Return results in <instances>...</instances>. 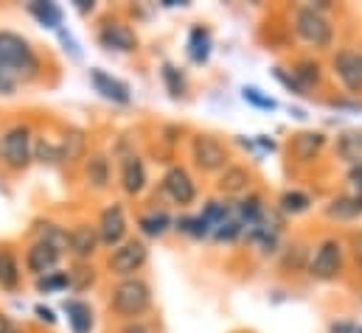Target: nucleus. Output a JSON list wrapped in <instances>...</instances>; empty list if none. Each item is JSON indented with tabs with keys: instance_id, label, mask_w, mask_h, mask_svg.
<instances>
[{
	"instance_id": "473e14b6",
	"label": "nucleus",
	"mask_w": 362,
	"mask_h": 333,
	"mask_svg": "<svg viewBox=\"0 0 362 333\" xmlns=\"http://www.w3.org/2000/svg\"><path fill=\"white\" fill-rule=\"evenodd\" d=\"M31 155L37 157V160H42V163H62V149L57 146V143H51V140H37V146H31Z\"/></svg>"
},
{
	"instance_id": "603ef678",
	"label": "nucleus",
	"mask_w": 362,
	"mask_h": 333,
	"mask_svg": "<svg viewBox=\"0 0 362 333\" xmlns=\"http://www.w3.org/2000/svg\"><path fill=\"white\" fill-rule=\"evenodd\" d=\"M357 333H362V325H360V328H357Z\"/></svg>"
},
{
	"instance_id": "4be33fe9",
	"label": "nucleus",
	"mask_w": 362,
	"mask_h": 333,
	"mask_svg": "<svg viewBox=\"0 0 362 333\" xmlns=\"http://www.w3.org/2000/svg\"><path fill=\"white\" fill-rule=\"evenodd\" d=\"M28 14H31L40 25H45V28H57V31H59V25H62V8H59L57 3L34 0V3H28Z\"/></svg>"
},
{
	"instance_id": "8fccbe9b",
	"label": "nucleus",
	"mask_w": 362,
	"mask_h": 333,
	"mask_svg": "<svg viewBox=\"0 0 362 333\" xmlns=\"http://www.w3.org/2000/svg\"><path fill=\"white\" fill-rule=\"evenodd\" d=\"M76 3V8L85 14V11H93V0H74Z\"/></svg>"
},
{
	"instance_id": "ddd939ff",
	"label": "nucleus",
	"mask_w": 362,
	"mask_h": 333,
	"mask_svg": "<svg viewBox=\"0 0 362 333\" xmlns=\"http://www.w3.org/2000/svg\"><path fill=\"white\" fill-rule=\"evenodd\" d=\"M90 82H93V87H95V92H101L107 101H115V104H129V87H127L124 82H118L115 76L104 73L101 68H93Z\"/></svg>"
},
{
	"instance_id": "cd10ccee",
	"label": "nucleus",
	"mask_w": 362,
	"mask_h": 333,
	"mask_svg": "<svg viewBox=\"0 0 362 333\" xmlns=\"http://www.w3.org/2000/svg\"><path fill=\"white\" fill-rule=\"evenodd\" d=\"M88 179H90L93 188L104 190L110 185V160L104 155H93L88 160Z\"/></svg>"
},
{
	"instance_id": "2f4dec72",
	"label": "nucleus",
	"mask_w": 362,
	"mask_h": 333,
	"mask_svg": "<svg viewBox=\"0 0 362 333\" xmlns=\"http://www.w3.org/2000/svg\"><path fill=\"white\" fill-rule=\"evenodd\" d=\"M59 149H62V160H68V163L79 160L82 152H85V135H82L79 129H71V132L65 135V140L59 143Z\"/></svg>"
},
{
	"instance_id": "49530a36",
	"label": "nucleus",
	"mask_w": 362,
	"mask_h": 333,
	"mask_svg": "<svg viewBox=\"0 0 362 333\" xmlns=\"http://www.w3.org/2000/svg\"><path fill=\"white\" fill-rule=\"evenodd\" d=\"M121 333H152V331H149L144 322H138V320H135V322H127V325L121 328Z\"/></svg>"
},
{
	"instance_id": "a878e982",
	"label": "nucleus",
	"mask_w": 362,
	"mask_h": 333,
	"mask_svg": "<svg viewBox=\"0 0 362 333\" xmlns=\"http://www.w3.org/2000/svg\"><path fill=\"white\" fill-rule=\"evenodd\" d=\"M199 216H202V219H205L211 227H219L222 222L233 219V207H230L228 202H222V199H208Z\"/></svg>"
},
{
	"instance_id": "a19ab883",
	"label": "nucleus",
	"mask_w": 362,
	"mask_h": 333,
	"mask_svg": "<svg viewBox=\"0 0 362 333\" xmlns=\"http://www.w3.org/2000/svg\"><path fill=\"white\" fill-rule=\"evenodd\" d=\"M351 255H354V260L362 266V230H357V233H351Z\"/></svg>"
},
{
	"instance_id": "f704fd0d",
	"label": "nucleus",
	"mask_w": 362,
	"mask_h": 333,
	"mask_svg": "<svg viewBox=\"0 0 362 333\" xmlns=\"http://www.w3.org/2000/svg\"><path fill=\"white\" fill-rule=\"evenodd\" d=\"M71 286V272H51L45 277H37V289L40 291H59Z\"/></svg>"
},
{
	"instance_id": "9b49d317",
	"label": "nucleus",
	"mask_w": 362,
	"mask_h": 333,
	"mask_svg": "<svg viewBox=\"0 0 362 333\" xmlns=\"http://www.w3.org/2000/svg\"><path fill=\"white\" fill-rule=\"evenodd\" d=\"M163 190H166V196H169L175 205H182V207L197 199V185H194L191 174L182 166H172L166 171V176H163Z\"/></svg>"
},
{
	"instance_id": "5fc2aeb1",
	"label": "nucleus",
	"mask_w": 362,
	"mask_h": 333,
	"mask_svg": "<svg viewBox=\"0 0 362 333\" xmlns=\"http://www.w3.org/2000/svg\"><path fill=\"white\" fill-rule=\"evenodd\" d=\"M360 54H362V51H360Z\"/></svg>"
},
{
	"instance_id": "f03ea898",
	"label": "nucleus",
	"mask_w": 362,
	"mask_h": 333,
	"mask_svg": "<svg viewBox=\"0 0 362 333\" xmlns=\"http://www.w3.org/2000/svg\"><path fill=\"white\" fill-rule=\"evenodd\" d=\"M152 305V289L146 280L141 277H124L112 286L110 291V308L121 317V320H138L149 311Z\"/></svg>"
},
{
	"instance_id": "0eeeda50",
	"label": "nucleus",
	"mask_w": 362,
	"mask_h": 333,
	"mask_svg": "<svg viewBox=\"0 0 362 333\" xmlns=\"http://www.w3.org/2000/svg\"><path fill=\"white\" fill-rule=\"evenodd\" d=\"M0 152H3V163L11 171H23L34 157L31 155V129L28 126H11L3 135Z\"/></svg>"
},
{
	"instance_id": "7ed1b4c3",
	"label": "nucleus",
	"mask_w": 362,
	"mask_h": 333,
	"mask_svg": "<svg viewBox=\"0 0 362 333\" xmlns=\"http://www.w3.org/2000/svg\"><path fill=\"white\" fill-rule=\"evenodd\" d=\"M295 34L306 45H315V48H329L334 40L332 20L323 11H317L315 6H298L295 8Z\"/></svg>"
},
{
	"instance_id": "864d4df0",
	"label": "nucleus",
	"mask_w": 362,
	"mask_h": 333,
	"mask_svg": "<svg viewBox=\"0 0 362 333\" xmlns=\"http://www.w3.org/2000/svg\"><path fill=\"white\" fill-rule=\"evenodd\" d=\"M14 333H17V331H14Z\"/></svg>"
},
{
	"instance_id": "ea45409f",
	"label": "nucleus",
	"mask_w": 362,
	"mask_h": 333,
	"mask_svg": "<svg viewBox=\"0 0 362 333\" xmlns=\"http://www.w3.org/2000/svg\"><path fill=\"white\" fill-rule=\"evenodd\" d=\"M59 42L65 45V51H71V56H74V59H79V56H82V51H79V45H76V40H74L68 31H62V28H59Z\"/></svg>"
},
{
	"instance_id": "f3484780",
	"label": "nucleus",
	"mask_w": 362,
	"mask_h": 333,
	"mask_svg": "<svg viewBox=\"0 0 362 333\" xmlns=\"http://www.w3.org/2000/svg\"><path fill=\"white\" fill-rule=\"evenodd\" d=\"M326 146V135L323 132H300L292 138V155L300 163H312Z\"/></svg>"
},
{
	"instance_id": "4468645a",
	"label": "nucleus",
	"mask_w": 362,
	"mask_h": 333,
	"mask_svg": "<svg viewBox=\"0 0 362 333\" xmlns=\"http://www.w3.org/2000/svg\"><path fill=\"white\" fill-rule=\"evenodd\" d=\"M326 216L332 222H354L362 216V196L357 193H343V196H334L329 205H326Z\"/></svg>"
},
{
	"instance_id": "1a4fd4ad",
	"label": "nucleus",
	"mask_w": 362,
	"mask_h": 333,
	"mask_svg": "<svg viewBox=\"0 0 362 333\" xmlns=\"http://www.w3.org/2000/svg\"><path fill=\"white\" fill-rule=\"evenodd\" d=\"M98 42L107 51H118V54H129L138 48V34L124 23V20H104V25L98 28Z\"/></svg>"
},
{
	"instance_id": "79ce46f5",
	"label": "nucleus",
	"mask_w": 362,
	"mask_h": 333,
	"mask_svg": "<svg viewBox=\"0 0 362 333\" xmlns=\"http://www.w3.org/2000/svg\"><path fill=\"white\" fill-rule=\"evenodd\" d=\"M14 87H17V79H14L8 71H3V68H0V92H11Z\"/></svg>"
},
{
	"instance_id": "aec40b11",
	"label": "nucleus",
	"mask_w": 362,
	"mask_h": 333,
	"mask_svg": "<svg viewBox=\"0 0 362 333\" xmlns=\"http://www.w3.org/2000/svg\"><path fill=\"white\" fill-rule=\"evenodd\" d=\"M188 56L194 65H205L211 56V31L202 25H194L188 34Z\"/></svg>"
},
{
	"instance_id": "a211bd4d",
	"label": "nucleus",
	"mask_w": 362,
	"mask_h": 333,
	"mask_svg": "<svg viewBox=\"0 0 362 333\" xmlns=\"http://www.w3.org/2000/svg\"><path fill=\"white\" fill-rule=\"evenodd\" d=\"M216 188L225 193V196H239L250 188V171L245 166H228L219 174V182Z\"/></svg>"
},
{
	"instance_id": "c03bdc74",
	"label": "nucleus",
	"mask_w": 362,
	"mask_h": 333,
	"mask_svg": "<svg viewBox=\"0 0 362 333\" xmlns=\"http://www.w3.org/2000/svg\"><path fill=\"white\" fill-rule=\"evenodd\" d=\"M329 333H357V325L354 322H332Z\"/></svg>"
},
{
	"instance_id": "72a5a7b5",
	"label": "nucleus",
	"mask_w": 362,
	"mask_h": 333,
	"mask_svg": "<svg viewBox=\"0 0 362 333\" xmlns=\"http://www.w3.org/2000/svg\"><path fill=\"white\" fill-rule=\"evenodd\" d=\"M160 76H163V82H166V90H169V95L172 98H180L182 90H185V79H182V73L175 68V65H163V71H160Z\"/></svg>"
},
{
	"instance_id": "de8ad7c7",
	"label": "nucleus",
	"mask_w": 362,
	"mask_h": 333,
	"mask_svg": "<svg viewBox=\"0 0 362 333\" xmlns=\"http://www.w3.org/2000/svg\"><path fill=\"white\" fill-rule=\"evenodd\" d=\"M334 109H349V112H362V104H349V101H332Z\"/></svg>"
},
{
	"instance_id": "6ab92c4d",
	"label": "nucleus",
	"mask_w": 362,
	"mask_h": 333,
	"mask_svg": "<svg viewBox=\"0 0 362 333\" xmlns=\"http://www.w3.org/2000/svg\"><path fill=\"white\" fill-rule=\"evenodd\" d=\"M337 157L349 168H362V132H346L337 140Z\"/></svg>"
},
{
	"instance_id": "58836bf2",
	"label": "nucleus",
	"mask_w": 362,
	"mask_h": 333,
	"mask_svg": "<svg viewBox=\"0 0 362 333\" xmlns=\"http://www.w3.org/2000/svg\"><path fill=\"white\" fill-rule=\"evenodd\" d=\"M272 79L281 84L284 90H289L292 95H306V90L298 84V79L292 76V71H286V68H272Z\"/></svg>"
},
{
	"instance_id": "f257e3e1",
	"label": "nucleus",
	"mask_w": 362,
	"mask_h": 333,
	"mask_svg": "<svg viewBox=\"0 0 362 333\" xmlns=\"http://www.w3.org/2000/svg\"><path fill=\"white\" fill-rule=\"evenodd\" d=\"M0 68L8 71L17 82H31L40 73V59L28 40L14 31H0Z\"/></svg>"
},
{
	"instance_id": "6e6552de",
	"label": "nucleus",
	"mask_w": 362,
	"mask_h": 333,
	"mask_svg": "<svg viewBox=\"0 0 362 333\" xmlns=\"http://www.w3.org/2000/svg\"><path fill=\"white\" fill-rule=\"evenodd\" d=\"M332 68H334V76L340 79V84L351 92V95H360L362 92V54L354 48H340L332 59Z\"/></svg>"
},
{
	"instance_id": "9d476101",
	"label": "nucleus",
	"mask_w": 362,
	"mask_h": 333,
	"mask_svg": "<svg viewBox=\"0 0 362 333\" xmlns=\"http://www.w3.org/2000/svg\"><path fill=\"white\" fill-rule=\"evenodd\" d=\"M98 241L107 244V247H118L124 244V236H127V216H124V207L121 205H110L101 210L98 216Z\"/></svg>"
},
{
	"instance_id": "bb28decb",
	"label": "nucleus",
	"mask_w": 362,
	"mask_h": 333,
	"mask_svg": "<svg viewBox=\"0 0 362 333\" xmlns=\"http://www.w3.org/2000/svg\"><path fill=\"white\" fill-rule=\"evenodd\" d=\"M175 227H177V233L188 236V238H208L211 230H214L202 216H182L175 222Z\"/></svg>"
},
{
	"instance_id": "412c9836",
	"label": "nucleus",
	"mask_w": 362,
	"mask_h": 333,
	"mask_svg": "<svg viewBox=\"0 0 362 333\" xmlns=\"http://www.w3.org/2000/svg\"><path fill=\"white\" fill-rule=\"evenodd\" d=\"M65 314L71 322L74 333H90L93 331V311L88 303L82 300H65Z\"/></svg>"
},
{
	"instance_id": "39448f33",
	"label": "nucleus",
	"mask_w": 362,
	"mask_h": 333,
	"mask_svg": "<svg viewBox=\"0 0 362 333\" xmlns=\"http://www.w3.org/2000/svg\"><path fill=\"white\" fill-rule=\"evenodd\" d=\"M340 272H343V244L337 238L320 241L315 255H312V260H309V274L315 280L329 283V280H337Z\"/></svg>"
},
{
	"instance_id": "20e7f679",
	"label": "nucleus",
	"mask_w": 362,
	"mask_h": 333,
	"mask_svg": "<svg viewBox=\"0 0 362 333\" xmlns=\"http://www.w3.org/2000/svg\"><path fill=\"white\" fill-rule=\"evenodd\" d=\"M191 160L194 166L205 174H216V171H225L228 168V149L219 138L214 135H194L191 140Z\"/></svg>"
},
{
	"instance_id": "37998d69",
	"label": "nucleus",
	"mask_w": 362,
	"mask_h": 333,
	"mask_svg": "<svg viewBox=\"0 0 362 333\" xmlns=\"http://www.w3.org/2000/svg\"><path fill=\"white\" fill-rule=\"evenodd\" d=\"M349 185L357 190V196H362V168H349Z\"/></svg>"
},
{
	"instance_id": "c9c22d12",
	"label": "nucleus",
	"mask_w": 362,
	"mask_h": 333,
	"mask_svg": "<svg viewBox=\"0 0 362 333\" xmlns=\"http://www.w3.org/2000/svg\"><path fill=\"white\" fill-rule=\"evenodd\" d=\"M242 230H245V224H242L239 219H228V222H222L219 227H214L211 236H214L216 241H236V238L242 236Z\"/></svg>"
},
{
	"instance_id": "4c0bfd02",
	"label": "nucleus",
	"mask_w": 362,
	"mask_h": 333,
	"mask_svg": "<svg viewBox=\"0 0 362 333\" xmlns=\"http://www.w3.org/2000/svg\"><path fill=\"white\" fill-rule=\"evenodd\" d=\"M40 241H45V244L57 247L59 252H68V233H65L62 227H57V224H45V230H42Z\"/></svg>"
},
{
	"instance_id": "5701e85b",
	"label": "nucleus",
	"mask_w": 362,
	"mask_h": 333,
	"mask_svg": "<svg viewBox=\"0 0 362 333\" xmlns=\"http://www.w3.org/2000/svg\"><path fill=\"white\" fill-rule=\"evenodd\" d=\"M292 76L298 79V84H300L303 90H312V87H320V84H323V68H320V62H315V59H300V62H295Z\"/></svg>"
},
{
	"instance_id": "3c124183",
	"label": "nucleus",
	"mask_w": 362,
	"mask_h": 333,
	"mask_svg": "<svg viewBox=\"0 0 362 333\" xmlns=\"http://www.w3.org/2000/svg\"><path fill=\"white\" fill-rule=\"evenodd\" d=\"M259 146H262V149H275V143H272V140H267V138H264V135H262V138H259Z\"/></svg>"
},
{
	"instance_id": "e433bc0d",
	"label": "nucleus",
	"mask_w": 362,
	"mask_h": 333,
	"mask_svg": "<svg viewBox=\"0 0 362 333\" xmlns=\"http://www.w3.org/2000/svg\"><path fill=\"white\" fill-rule=\"evenodd\" d=\"M242 98H245L250 107H256V109H264V112H272V109L278 107V104L272 101L270 95H264V92H262V90H256V87H245V90H242Z\"/></svg>"
},
{
	"instance_id": "09e8293b",
	"label": "nucleus",
	"mask_w": 362,
	"mask_h": 333,
	"mask_svg": "<svg viewBox=\"0 0 362 333\" xmlns=\"http://www.w3.org/2000/svg\"><path fill=\"white\" fill-rule=\"evenodd\" d=\"M0 333H14V322L6 314H0Z\"/></svg>"
},
{
	"instance_id": "393cba45",
	"label": "nucleus",
	"mask_w": 362,
	"mask_h": 333,
	"mask_svg": "<svg viewBox=\"0 0 362 333\" xmlns=\"http://www.w3.org/2000/svg\"><path fill=\"white\" fill-rule=\"evenodd\" d=\"M236 213H239V222H242V224L256 227V224H262V219H264V199H262L259 193H250L247 199L239 202Z\"/></svg>"
},
{
	"instance_id": "423d86ee",
	"label": "nucleus",
	"mask_w": 362,
	"mask_h": 333,
	"mask_svg": "<svg viewBox=\"0 0 362 333\" xmlns=\"http://www.w3.org/2000/svg\"><path fill=\"white\" fill-rule=\"evenodd\" d=\"M146 260H149L146 244L132 238V241H124V244H118L112 250V255H110V272L118 274L121 280L124 277H135V272H141L146 266Z\"/></svg>"
},
{
	"instance_id": "a18cd8bd",
	"label": "nucleus",
	"mask_w": 362,
	"mask_h": 333,
	"mask_svg": "<svg viewBox=\"0 0 362 333\" xmlns=\"http://www.w3.org/2000/svg\"><path fill=\"white\" fill-rule=\"evenodd\" d=\"M34 314H37L42 322H48V325H54V322H57L54 311H51V308H45V305H37V308H34Z\"/></svg>"
},
{
	"instance_id": "c85d7f7f",
	"label": "nucleus",
	"mask_w": 362,
	"mask_h": 333,
	"mask_svg": "<svg viewBox=\"0 0 362 333\" xmlns=\"http://www.w3.org/2000/svg\"><path fill=\"white\" fill-rule=\"evenodd\" d=\"M278 205H281V210H284L286 216H300V213H306V210L312 207V199H309L303 190H286Z\"/></svg>"
},
{
	"instance_id": "2eb2a0df",
	"label": "nucleus",
	"mask_w": 362,
	"mask_h": 333,
	"mask_svg": "<svg viewBox=\"0 0 362 333\" xmlns=\"http://www.w3.org/2000/svg\"><path fill=\"white\" fill-rule=\"evenodd\" d=\"M98 247V233L90 224H79L68 233V252H74L79 260H88L93 258V252Z\"/></svg>"
},
{
	"instance_id": "b1692460",
	"label": "nucleus",
	"mask_w": 362,
	"mask_h": 333,
	"mask_svg": "<svg viewBox=\"0 0 362 333\" xmlns=\"http://www.w3.org/2000/svg\"><path fill=\"white\" fill-rule=\"evenodd\" d=\"M20 286V263L11 250H0V289L14 291Z\"/></svg>"
},
{
	"instance_id": "f8f14e48",
	"label": "nucleus",
	"mask_w": 362,
	"mask_h": 333,
	"mask_svg": "<svg viewBox=\"0 0 362 333\" xmlns=\"http://www.w3.org/2000/svg\"><path fill=\"white\" fill-rule=\"evenodd\" d=\"M59 258H62V252L57 250V247H51V244H45V241L37 238L28 247V252H25V269L34 277H45V274H51L59 266Z\"/></svg>"
},
{
	"instance_id": "7c9ffc66",
	"label": "nucleus",
	"mask_w": 362,
	"mask_h": 333,
	"mask_svg": "<svg viewBox=\"0 0 362 333\" xmlns=\"http://www.w3.org/2000/svg\"><path fill=\"white\" fill-rule=\"evenodd\" d=\"M247 241L259 244L264 252H272L278 247V233H275V227H267V224L262 222V224H256V227L247 230Z\"/></svg>"
},
{
	"instance_id": "dca6fc26",
	"label": "nucleus",
	"mask_w": 362,
	"mask_h": 333,
	"mask_svg": "<svg viewBox=\"0 0 362 333\" xmlns=\"http://www.w3.org/2000/svg\"><path fill=\"white\" fill-rule=\"evenodd\" d=\"M121 188L129 196H135V193H141L146 188V168H144L141 157H135V155L124 157V163H121Z\"/></svg>"
},
{
	"instance_id": "c756f323",
	"label": "nucleus",
	"mask_w": 362,
	"mask_h": 333,
	"mask_svg": "<svg viewBox=\"0 0 362 333\" xmlns=\"http://www.w3.org/2000/svg\"><path fill=\"white\" fill-rule=\"evenodd\" d=\"M138 227H141L144 236H149V238H160V236L172 227V219H169L166 213H152V216H141V219H138Z\"/></svg>"
}]
</instances>
